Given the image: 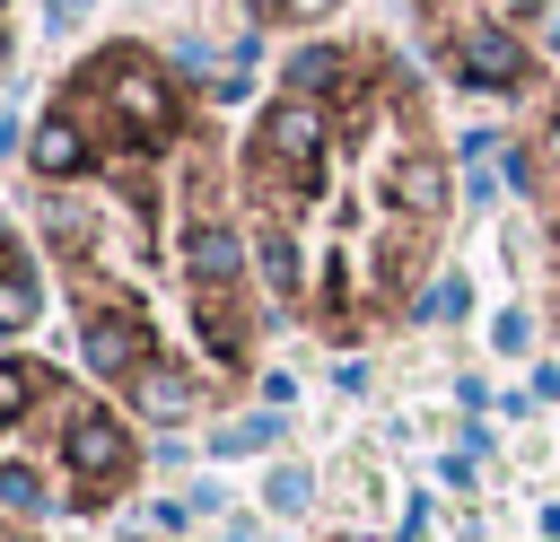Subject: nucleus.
<instances>
[{
  "mask_svg": "<svg viewBox=\"0 0 560 542\" xmlns=\"http://www.w3.org/2000/svg\"><path fill=\"white\" fill-rule=\"evenodd\" d=\"M26 227L88 376L149 428L245 402L262 271L210 96L140 35L88 44L26 122Z\"/></svg>",
  "mask_w": 560,
  "mask_h": 542,
  "instance_id": "f257e3e1",
  "label": "nucleus"
},
{
  "mask_svg": "<svg viewBox=\"0 0 560 542\" xmlns=\"http://www.w3.org/2000/svg\"><path fill=\"white\" fill-rule=\"evenodd\" d=\"M236 210L280 323L324 350L394 341L455 236V157L420 61L315 35L236 131Z\"/></svg>",
  "mask_w": 560,
  "mask_h": 542,
  "instance_id": "f03ea898",
  "label": "nucleus"
},
{
  "mask_svg": "<svg viewBox=\"0 0 560 542\" xmlns=\"http://www.w3.org/2000/svg\"><path fill=\"white\" fill-rule=\"evenodd\" d=\"M140 481V420L44 350H0V498L44 516H105Z\"/></svg>",
  "mask_w": 560,
  "mask_h": 542,
  "instance_id": "7ed1b4c3",
  "label": "nucleus"
},
{
  "mask_svg": "<svg viewBox=\"0 0 560 542\" xmlns=\"http://www.w3.org/2000/svg\"><path fill=\"white\" fill-rule=\"evenodd\" d=\"M411 17H420L429 61H438L455 87L516 96V87H542V79L560 70V61H551L560 0H411Z\"/></svg>",
  "mask_w": 560,
  "mask_h": 542,
  "instance_id": "20e7f679",
  "label": "nucleus"
},
{
  "mask_svg": "<svg viewBox=\"0 0 560 542\" xmlns=\"http://www.w3.org/2000/svg\"><path fill=\"white\" fill-rule=\"evenodd\" d=\"M516 192L534 210V254H542V288H551V323H560V70L534 87V105L516 122Z\"/></svg>",
  "mask_w": 560,
  "mask_h": 542,
  "instance_id": "39448f33",
  "label": "nucleus"
},
{
  "mask_svg": "<svg viewBox=\"0 0 560 542\" xmlns=\"http://www.w3.org/2000/svg\"><path fill=\"white\" fill-rule=\"evenodd\" d=\"M44 288H52V262H44L35 227L0 219V350L35 332V315H44Z\"/></svg>",
  "mask_w": 560,
  "mask_h": 542,
  "instance_id": "423d86ee",
  "label": "nucleus"
},
{
  "mask_svg": "<svg viewBox=\"0 0 560 542\" xmlns=\"http://www.w3.org/2000/svg\"><path fill=\"white\" fill-rule=\"evenodd\" d=\"M254 26H271V35H306V26H324V17H341V0H236Z\"/></svg>",
  "mask_w": 560,
  "mask_h": 542,
  "instance_id": "0eeeda50",
  "label": "nucleus"
},
{
  "mask_svg": "<svg viewBox=\"0 0 560 542\" xmlns=\"http://www.w3.org/2000/svg\"><path fill=\"white\" fill-rule=\"evenodd\" d=\"M9 52H18V0H0V70H9Z\"/></svg>",
  "mask_w": 560,
  "mask_h": 542,
  "instance_id": "6e6552de",
  "label": "nucleus"
},
{
  "mask_svg": "<svg viewBox=\"0 0 560 542\" xmlns=\"http://www.w3.org/2000/svg\"><path fill=\"white\" fill-rule=\"evenodd\" d=\"M0 542H44V533H35L26 516H0Z\"/></svg>",
  "mask_w": 560,
  "mask_h": 542,
  "instance_id": "1a4fd4ad",
  "label": "nucleus"
}]
</instances>
